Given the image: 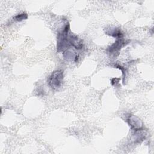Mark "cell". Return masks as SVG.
<instances>
[{"instance_id": "277c9868", "label": "cell", "mask_w": 154, "mask_h": 154, "mask_svg": "<svg viewBox=\"0 0 154 154\" xmlns=\"http://www.w3.org/2000/svg\"><path fill=\"white\" fill-rule=\"evenodd\" d=\"M127 43H128V42L124 40L123 38H118L112 45H111L108 48L107 51L111 54L118 55L122 48L125 45H126Z\"/></svg>"}, {"instance_id": "52a82bcc", "label": "cell", "mask_w": 154, "mask_h": 154, "mask_svg": "<svg viewBox=\"0 0 154 154\" xmlns=\"http://www.w3.org/2000/svg\"><path fill=\"white\" fill-rule=\"evenodd\" d=\"M28 18V14L26 13H22L19 14L14 17V19L17 22H21Z\"/></svg>"}, {"instance_id": "3957f363", "label": "cell", "mask_w": 154, "mask_h": 154, "mask_svg": "<svg viewBox=\"0 0 154 154\" xmlns=\"http://www.w3.org/2000/svg\"><path fill=\"white\" fill-rule=\"evenodd\" d=\"M126 122L132 129L135 131L141 130L143 129V123L141 120L133 114H129L126 119Z\"/></svg>"}, {"instance_id": "7a4b0ae2", "label": "cell", "mask_w": 154, "mask_h": 154, "mask_svg": "<svg viewBox=\"0 0 154 154\" xmlns=\"http://www.w3.org/2000/svg\"><path fill=\"white\" fill-rule=\"evenodd\" d=\"M64 78V72L62 70H57L52 73L49 78L48 83L49 86L54 90L61 87Z\"/></svg>"}, {"instance_id": "5b68a950", "label": "cell", "mask_w": 154, "mask_h": 154, "mask_svg": "<svg viewBox=\"0 0 154 154\" xmlns=\"http://www.w3.org/2000/svg\"><path fill=\"white\" fill-rule=\"evenodd\" d=\"M70 43L71 46H73L76 49H81L83 47L82 40L75 35L70 34Z\"/></svg>"}, {"instance_id": "8992f818", "label": "cell", "mask_w": 154, "mask_h": 154, "mask_svg": "<svg viewBox=\"0 0 154 154\" xmlns=\"http://www.w3.org/2000/svg\"><path fill=\"white\" fill-rule=\"evenodd\" d=\"M105 33L107 35H109L116 38L117 39L123 38V32H122L120 29L117 28H111L109 29H108L105 31Z\"/></svg>"}, {"instance_id": "ba28073f", "label": "cell", "mask_w": 154, "mask_h": 154, "mask_svg": "<svg viewBox=\"0 0 154 154\" xmlns=\"http://www.w3.org/2000/svg\"><path fill=\"white\" fill-rule=\"evenodd\" d=\"M120 81V78H114L111 79V83L112 85H116Z\"/></svg>"}, {"instance_id": "6da1fadb", "label": "cell", "mask_w": 154, "mask_h": 154, "mask_svg": "<svg viewBox=\"0 0 154 154\" xmlns=\"http://www.w3.org/2000/svg\"><path fill=\"white\" fill-rule=\"evenodd\" d=\"M70 25L69 23L64 26L63 29L58 32L57 35V52H64L71 46L70 43Z\"/></svg>"}]
</instances>
